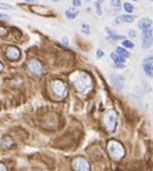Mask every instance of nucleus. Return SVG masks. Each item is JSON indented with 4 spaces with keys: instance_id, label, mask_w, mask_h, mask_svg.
<instances>
[{
    "instance_id": "1",
    "label": "nucleus",
    "mask_w": 153,
    "mask_h": 171,
    "mask_svg": "<svg viewBox=\"0 0 153 171\" xmlns=\"http://www.w3.org/2000/svg\"><path fill=\"white\" fill-rule=\"evenodd\" d=\"M70 81L74 84V87L78 93L86 94L92 89V86H93V81L89 74L86 71H76L70 76Z\"/></svg>"
},
{
    "instance_id": "2",
    "label": "nucleus",
    "mask_w": 153,
    "mask_h": 171,
    "mask_svg": "<svg viewBox=\"0 0 153 171\" xmlns=\"http://www.w3.org/2000/svg\"><path fill=\"white\" fill-rule=\"evenodd\" d=\"M50 87L53 97L58 100H62L68 95V92H69L68 84L62 80H52L50 83Z\"/></svg>"
},
{
    "instance_id": "3",
    "label": "nucleus",
    "mask_w": 153,
    "mask_h": 171,
    "mask_svg": "<svg viewBox=\"0 0 153 171\" xmlns=\"http://www.w3.org/2000/svg\"><path fill=\"white\" fill-rule=\"evenodd\" d=\"M107 152H109V156L113 160H117V161L122 160L123 157L126 156V150L123 145L116 140H110L107 142Z\"/></svg>"
},
{
    "instance_id": "4",
    "label": "nucleus",
    "mask_w": 153,
    "mask_h": 171,
    "mask_svg": "<svg viewBox=\"0 0 153 171\" xmlns=\"http://www.w3.org/2000/svg\"><path fill=\"white\" fill-rule=\"evenodd\" d=\"M104 124L109 131H113L117 125V113L115 110H109L104 117Z\"/></svg>"
},
{
    "instance_id": "5",
    "label": "nucleus",
    "mask_w": 153,
    "mask_h": 171,
    "mask_svg": "<svg viewBox=\"0 0 153 171\" xmlns=\"http://www.w3.org/2000/svg\"><path fill=\"white\" fill-rule=\"evenodd\" d=\"M71 165H72L74 171H90V165H89L88 160L83 157L74 158Z\"/></svg>"
},
{
    "instance_id": "6",
    "label": "nucleus",
    "mask_w": 153,
    "mask_h": 171,
    "mask_svg": "<svg viewBox=\"0 0 153 171\" xmlns=\"http://www.w3.org/2000/svg\"><path fill=\"white\" fill-rule=\"evenodd\" d=\"M27 69L29 70L30 74L36 75V76L44 74V66H42V64L38 59H35V58L34 59H29L27 62Z\"/></svg>"
},
{
    "instance_id": "7",
    "label": "nucleus",
    "mask_w": 153,
    "mask_h": 171,
    "mask_svg": "<svg viewBox=\"0 0 153 171\" xmlns=\"http://www.w3.org/2000/svg\"><path fill=\"white\" fill-rule=\"evenodd\" d=\"M151 28H146L142 30V47L149 48L153 45V35Z\"/></svg>"
},
{
    "instance_id": "8",
    "label": "nucleus",
    "mask_w": 153,
    "mask_h": 171,
    "mask_svg": "<svg viewBox=\"0 0 153 171\" xmlns=\"http://www.w3.org/2000/svg\"><path fill=\"white\" fill-rule=\"evenodd\" d=\"M142 68L147 77H153V55H147L143 59Z\"/></svg>"
},
{
    "instance_id": "9",
    "label": "nucleus",
    "mask_w": 153,
    "mask_h": 171,
    "mask_svg": "<svg viewBox=\"0 0 153 171\" xmlns=\"http://www.w3.org/2000/svg\"><path fill=\"white\" fill-rule=\"evenodd\" d=\"M5 55L7 57V59L15 62V60H18L21 58V51H19V48H17L15 46H10L6 48Z\"/></svg>"
},
{
    "instance_id": "10",
    "label": "nucleus",
    "mask_w": 153,
    "mask_h": 171,
    "mask_svg": "<svg viewBox=\"0 0 153 171\" xmlns=\"http://www.w3.org/2000/svg\"><path fill=\"white\" fill-rule=\"evenodd\" d=\"M111 82L113 84V87L119 91L124 88V78L118 74H111Z\"/></svg>"
},
{
    "instance_id": "11",
    "label": "nucleus",
    "mask_w": 153,
    "mask_h": 171,
    "mask_svg": "<svg viewBox=\"0 0 153 171\" xmlns=\"http://www.w3.org/2000/svg\"><path fill=\"white\" fill-rule=\"evenodd\" d=\"M134 16L132 15H122V16H118L116 18V23L119 24V23H133L134 22Z\"/></svg>"
},
{
    "instance_id": "12",
    "label": "nucleus",
    "mask_w": 153,
    "mask_h": 171,
    "mask_svg": "<svg viewBox=\"0 0 153 171\" xmlns=\"http://www.w3.org/2000/svg\"><path fill=\"white\" fill-rule=\"evenodd\" d=\"M137 27L140 28V29H146V28H151L152 27V21L151 18H147V17H143L141 18L139 22H137Z\"/></svg>"
},
{
    "instance_id": "13",
    "label": "nucleus",
    "mask_w": 153,
    "mask_h": 171,
    "mask_svg": "<svg viewBox=\"0 0 153 171\" xmlns=\"http://www.w3.org/2000/svg\"><path fill=\"white\" fill-rule=\"evenodd\" d=\"M30 9H32L33 12L40 13V15H42V16H48V15H50V10H48L47 7H45V6H38V5H35V6H32Z\"/></svg>"
},
{
    "instance_id": "14",
    "label": "nucleus",
    "mask_w": 153,
    "mask_h": 171,
    "mask_svg": "<svg viewBox=\"0 0 153 171\" xmlns=\"http://www.w3.org/2000/svg\"><path fill=\"white\" fill-rule=\"evenodd\" d=\"M12 145H13V140L10 136H4L1 141H0V146L3 148H10Z\"/></svg>"
},
{
    "instance_id": "15",
    "label": "nucleus",
    "mask_w": 153,
    "mask_h": 171,
    "mask_svg": "<svg viewBox=\"0 0 153 171\" xmlns=\"http://www.w3.org/2000/svg\"><path fill=\"white\" fill-rule=\"evenodd\" d=\"M111 58H112V62H113L115 64H126V62H127L126 58L118 55L117 53H111Z\"/></svg>"
},
{
    "instance_id": "16",
    "label": "nucleus",
    "mask_w": 153,
    "mask_h": 171,
    "mask_svg": "<svg viewBox=\"0 0 153 171\" xmlns=\"http://www.w3.org/2000/svg\"><path fill=\"white\" fill-rule=\"evenodd\" d=\"M78 16V11L76 10V9H68L67 11H65V17L68 18V19H75L76 17Z\"/></svg>"
},
{
    "instance_id": "17",
    "label": "nucleus",
    "mask_w": 153,
    "mask_h": 171,
    "mask_svg": "<svg viewBox=\"0 0 153 171\" xmlns=\"http://www.w3.org/2000/svg\"><path fill=\"white\" fill-rule=\"evenodd\" d=\"M116 53L120 57H123V58H129V52L123 47V46H119L116 48Z\"/></svg>"
},
{
    "instance_id": "18",
    "label": "nucleus",
    "mask_w": 153,
    "mask_h": 171,
    "mask_svg": "<svg viewBox=\"0 0 153 171\" xmlns=\"http://www.w3.org/2000/svg\"><path fill=\"white\" fill-rule=\"evenodd\" d=\"M122 46H123L124 48H130V49L135 47L134 42H133V41H130V40H127V39H124L123 41H122Z\"/></svg>"
},
{
    "instance_id": "19",
    "label": "nucleus",
    "mask_w": 153,
    "mask_h": 171,
    "mask_svg": "<svg viewBox=\"0 0 153 171\" xmlns=\"http://www.w3.org/2000/svg\"><path fill=\"white\" fill-rule=\"evenodd\" d=\"M123 9H124V11L127 13H133V11H134V6L130 3H124L123 4Z\"/></svg>"
},
{
    "instance_id": "20",
    "label": "nucleus",
    "mask_w": 153,
    "mask_h": 171,
    "mask_svg": "<svg viewBox=\"0 0 153 171\" xmlns=\"http://www.w3.org/2000/svg\"><path fill=\"white\" fill-rule=\"evenodd\" d=\"M81 28H82V33H83V34H86V35H89V34H90V27H89L87 23H82Z\"/></svg>"
},
{
    "instance_id": "21",
    "label": "nucleus",
    "mask_w": 153,
    "mask_h": 171,
    "mask_svg": "<svg viewBox=\"0 0 153 171\" xmlns=\"http://www.w3.org/2000/svg\"><path fill=\"white\" fill-rule=\"evenodd\" d=\"M0 9H1V10H12L13 6H12V5H9V4L0 3Z\"/></svg>"
},
{
    "instance_id": "22",
    "label": "nucleus",
    "mask_w": 153,
    "mask_h": 171,
    "mask_svg": "<svg viewBox=\"0 0 153 171\" xmlns=\"http://www.w3.org/2000/svg\"><path fill=\"white\" fill-rule=\"evenodd\" d=\"M94 7H95V12L98 16H101V7H100V4L99 3H94Z\"/></svg>"
},
{
    "instance_id": "23",
    "label": "nucleus",
    "mask_w": 153,
    "mask_h": 171,
    "mask_svg": "<svg viewBox=\"0 0 153 171\" xmlns=\"http://www.w3.org/2000/svg\"><path fill=\"white\" fill-rule=\"evenodd\" d=\"M111 5L113 7H119L122 5V1H120V0H111Z\"/></svg>"
},
{
    "instance_id": "24",
    "label": "nucleus",
    "mask_w": 153,
    "mask_h": 171,
    "mask_svg": "<svg viewBox=\"0 0 153 171\" xmlns=\"http://www.w3.org/2000/svg\"><path fill=\"white\" fill-rule=\"evenodd\" d=\"M101 57H104V51H103V49H100V48H98V49H97V58H98V59H100Z\"/></svg>"
},
{
    "instance_id": "25",
    "label": "nucleus",
    "mask_w": 153,
    "mask_h": 171,
    "mask_svg": "<svg viewBox=\"0 0 153 171\" xmlns=\"http://www.w3.org/2000/svg\"><path fill=\"white\" fill-rule=\"evenodd\" d=\"M71 3H72V5H74V6H76V7L81 6V4H82V3H81V0H72Z\"/></svg>"
},
{
    "instance_id": "26",
    "label": "nucleus",
    "mask_w": 153,
    "mask_h": 171,
    "mask_svg": "<svg viewBox=\"0 0 153 171\" xmlns=\"http://www.w3.org/2000/svg\"><path fill=\"white\" fill-rule=\"evenodd\" d=\"M128 35H129L130 38H135V36H136V33H135V30H133V29H129V32H128Z\"/></svg>"
},
{
    "instance_id": "27",
    "label": "nucleus",
    "mask_w": 153,
    "mask_h": 171,
    "mask_svg": "<svg viewBox=\"0 0 153 171\" xmlns=\"http://www.w3.org/2000/svg\"><path fill=\"white\" fill-rule=\"evenodd\" d=\"M0 171H7V167H6V165H5V164L0 163Z\"/></svg>"
},
{
    "instance_id": "28",
    "label": "nucleus",
    "mask_w": 153,
    "mask_h": 171,
    "mask_svg": "<svg viewBox=\"0 0 153 171\" xmlns=\"http://www.w3.org/2000/svg\"><path fill=\"white\" fill-rule=\"evenodd\" d=\"M6 33H7V32H6L5 28H0V35L4 36V35H6Z\"/></svg>"
},
{
    "instance_id": "29",
    "label": "nucleus",
    "mask_w": 153,
    "mask_h": 171,
    "mask_svg": "<svg viewBox=\"0 0 153 171\" xmlns=\"http://www.w3.org/2000/svg\"><path fill=\"white\" fill-rule=\"evenodd\" d=\"M7 18H9L7 15H5V13H3V12H0V19H7Z\"/></svg>"
},
{
    "instance_id": "30",
    "label": "nucleus",
    "mask_w": 153,
    "mask_h": 171,
    "mask_svg": "<svg viewBox=\"0 0 153 171\" xmlns=\"http://www.w3.org/2000/svg\"><path fill=\"white\" fill-rule=\"evenodd\" d=\"M60 40H62V43H64L65 46H68V45H69V41H68V39H67V38H62Z\"/></svg>"
},
{
    "instance_id": "31",
    "label": "nucleus",
    "mask_w": 153,
    "mask_h": 171,
    "mask_svg": "<svg viewBox=\"0 0 153 171\" xmlns=\"http://www.w3.org/2000/svg\"><path fill=\"white\" fill-rule=\"evenodd\" d=\"M3 69H4V65L1 64V62H0V72H1V71H3Z\"/></svg>"
},
{
    "instance_id": "32",
    "label": "nucleus",
    "mask_w": 153,
    "mask_h": 171,
    "mask_svg": "<svg viewBox=\"0 0 153 171\" xmlns=\"http://www.w3.org/2000/svg\"><path fill=\"white\" fill-rule=\"evenodd\" d=\"M24 1H28V3H34V1H36V0H24Z\"/></svg>"
},
{
    "instance_id": "33",
    "label": "nucleus",
    "mask_w": 153,
    "mask_h": 171,
    "mask_svg": "<svg viewBox=\"0 0 153 171\" xmlns=\"http://www.w3.org/2000/svg\"><path fill=\"white\" fill-rule=\"evenodd\" d=\"M97 3H99V4H100V5H101V4H103V3H104V0H98V1H97Z\"/></svg>"
},
{
    "instance_id": "34",
    "label": "nucleus",
    "mask_w": 153,
    "mask_h": 171,
    "mask_svg": "<svg viewBox=\"0 0 153 171\" xmlns=\"http://www.w3.org/2000/svg\"><path fill=\"white\" fill-rule=\"evenodd\" d=\"M52 1H54V3H57V1H59V0H52Z\"/></svg>"
},
{
    "instance_id": "35",
    "label": "nucleus",
    "mask_w": 153,
    "mask_h": 171,
    "mask_svg": "<svg viewBox=\"0 0 153 171\" xmlns=\"http://www.w3.org/2000/svg\"><path fill=\"white\" fill-rule=\"evenodd\" d=\"M133 1H139V0H133Z\"/></svg>"
},
{
    "instance_id": "36",
    "label": "nucleus",
    "mask_w": 153,
    "mask_h": 171,
    "mask_svg": "<svg viewBox=\"0 0 153 171\" xmlns=\"http://www.w3.org/2000/svg\"><path fill=\"white\" fill-rule=\"evenodd\" d=\"M84 1H90V0H84Z\"/></svg>"
},
{
    "instance_id": "37",
    "label": "nucleus",
    "mask_w": 153,
    "mask_h": 171,
    "mask_svg": "<svg viewBox=\"0 0 153 171\" xmlns=\"http://www.w3.org/2000/svg\"><path fill=\"white\" fill-rule=\"evenodd\" d=\"M148 1H153V0H148Z\"/></svg>"
}]
</instances>
